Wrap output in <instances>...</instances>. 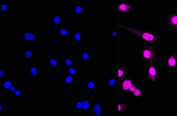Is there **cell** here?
<instances>
[{
  "instance_id": "32",
  "label": "cell",
  "mask_w": 177,
  "mask_h": 116,
  "mask_svg": "<svg viewBox=\"0 0 177 116\" xmlns=\"http://www.w3.org/2000/svg\"><path fill=\"white\" fill-rule=\"evenodd\" d=\"M133 93H134V95L136 97H140V96L141 95V94H142V92H141V91L140 89H138L136 88V89L134 91Z\"/></svg>"
},
{
  "instance_id": "5",
  "label": "cell",
  "mask_w": 177,
  "mask_h": 116,
  "mask_svg": "<svg viewBox=\"0 0 177 116\" xmlns=\"http://www.w3.org/2000/svg\"><path fill=\"white\" fill-rule=\"evenodd\" d=\"M148 77L149 81L153 82H156L160 80V77L157 73L156 69L153 63H151L148 69Z\"/></svg>"
},
{
  "instance_id": "30",
  "label": "cell",
  "mask_w": 177,
  "mask_h": 116,
  "mask_svg": "<svg viewBox=\"0 0 177 116\" xmlns=\"http://www.w3.org/2000/svg\"><path fill=\"white\" fill-rule=\"evenodd\" d=\"M107 85L108 86H114L117 83V79L116 78H110L107 81Z\"/></svg>"
},
{
  "instance_id": "2",
  "label": "cell",
  "mask_w": 177,
  "mask_h": 116,
  "mask_svg": "<svg viewBox=\"0 0 177 116\" xmlns=\"http://www.w3.org/2000/svg\"><path fill=\"white\" fill-rule=\"evenodd\" d=\"M141 54L142 59L150 64H153L158 60V52L153 47L143 48Z\"/></svg>"
},
{
  "instance_id": "28",
  "label": "cell",
  "mask_w": 177,
  "mask_h": 116,
  "mask_svg": "<svg viewBox=\"0 0 177 116\" xmlns=\"http://www.w3.org/2000/svg\"><path fill=\"white\" fill-rule=\"evenodd\" d=\"M82 110L87 111L89 110L90 107V101L87 100H84L82 101Z\"/></svg>"
},
{
  "instance_id": "21",
  "label": "cell",
  "mask_w": 177,
  "mask_h": 116,
  "mask_svg": "<svg viewBox=\"0 0 177 116\" xmlns=\"http://www.w3.org/2000/svg\"><path fill=\"white\" fill-rule=\"evenodd\" d=\"M82 32L81 30H75L74 35V41L75 43H81L82 42Z\"/></svg>"
},
{
  "instance_id": "8",
  "label": "cell",
  "mask_w": 177,
  "mask_h": 116,
  "mask_svg": "<svg viewBox=\"0 0 177 116\" xmlns=\"http://www.w3.org/2000/svg\"><path fill=\"white\" fill-rule=\"evenodd\" d=\"M62 19V16L60 14L54 13L51 17V25L52 26H57L58 27L60 26Z\"/></svg>"
},
{
  "instance_id": "12",
  "label": "cell",
  "mask_w": 177,
  "mask_h": 116,
  "mask_svg": "<svg viewBox=\"0 0 177 116\" xmlns=\"http://www.w3.org/2000/svg\"><path fill=\"white\" fill-rule=\"evenodd\" d=\"M75 79L74 77L71 75L66 74L63 78V84L66 86H70L74 84Z\"/></svg>"
},
{
  "instance_id": "4",
  "label": "cell",
  "mask_w": 177,
  "mask_h": 116,
  "mask_svg": "<svg viewBox=\"0 0 177 116\" xmlns=\"http://www.w3.org/2000/svg\"><path fill=\"white\" fill-rule=\"evenodd\" d=\"M36 52L33 48H24L22 51V57L24 59L30 61L35 58Z\"/></svg>"
},
{
  "instance_id": "19",
  "label": "cell",
  "mask_w": 177,
  "mask_h": 116,
  "mask_svg": "<svg viewBox=\"0 0 177 116\" xmlns=\"http://www.w3.org/2000/svg\"><path fill=\"white\" fill-rule=\"evenodd\" d=\"M96 87V83L93 79H88L86 83V88L90 91L95 90Z\"/></svg>"
},
{
  "instance_id": "20",
  "label": "cell",
  "mask_w": 177,
  "mask_h": 116,
  "mask_svg": "<svg viewBox=\"0 0 177 116\" xmlns=\"http://www.w3.org/2000/svg\"><path fill=\"white\" fill-rule=\"evenodd\" d=\"M126 73V67L125 66H120L118 69V79L119 83H121L123 78L125 77Z\"/></svg>"
},
{
  "instance_id": "29",
  "label": "cell",
  "mask_w": 177,
  "mask_h": 116,
  "mask_svg": "<svg viewBox=\"0 0 177 116\" xmlns=\"http://www.w3.org/2000/svg\"><path fill=\"white\" fill-rule=\"evenodd\" d=\"M82 101L78 100L76 101L74 104V108L76 111L82 110Z\"/></svg>"
},
{
  "instance_id": "17",
  "label": "cell",
  "mask_w": 177,
  "mask_h": 116,
  "mask_svg": "<svg viewBox=\"0 0 177 116\" xmlns=\"http://www.w3.org/2000/svg\"><path fill=\"white\" fill-rule=\"evenodd\" d=\"M132 7L131 5L127 3H123L119 4L118 5V11L125 13H129L131 10Z\"/></svg>"
},
{
  "instance_id": "27",
  "label": "cell",
  "mask_w": 177,
  "mask_h": 116,
  "mask_svg": "<svg viewBox=\"0 0 177 116\" xmlns=\"http://www.w3.org/2000/svg\"><path fill=\"white\" fill-rule=\"evenodd\" d=\"M22 94H23V90L22 89V88L18 87L17 89L15 90V92L12 95L17 98L20 99L22 97Z\"/></svg>"
},
{
  "instance_id": "35",
  "label": "cell",
  "mask_w": 177,
  "mask_h": 116,
  "mask_svg": "<svg viewBox=\"0 0 177 116\" xmlns=\"http://www.w3.org/2000/svg\"></svg>"
},
{
  "instance_id": "3",
  "label": "cell",
  "mask_w": 177,
  "mask_h": 116,
  "mask_svg": "<svg viewBox=\"0 0 177 116\" xmlns=\"http://www.w3.org/2000/svg\"><path fill=\"white\" fill-rule=\"evenodd\" d=\"M22 42L26 44H32L39 39V35L35 32L31 30H24L21 35Z\"/></svg>"
},
{
  "instance_id": "14",
  "label": "cell",
  "mask_w": 177,
  "mask_h": 116,
  "mask_svg": "<svg viewBox=\"0 0 177 116\" xmlns=\"http://www.w3.org/2000/svg\"><path fill=\"white\" fill-rule=\"evenodd\" d=\"M74 58L72 57H65L61 61V64H62L63 66L65 67L66 69L74 65Z\"/></svg>"
},
{
  "instance_id": "23",
  "label": "cell",
  "mask_w": 177,
  "mask_h": 116,
  "mask_svg": "<svg viewBox=\"0 0 177 116\" xmlns=\"http://www.w3.org/2000/svg\"><path fill=\"white\" fill-rule=\"evenodd\" d=\"M167 64L168 66L170 67H173L176 66L177 60L175 58V54H173L171 57H170L167 61Z\"/></svg>"
},
{
  "instance_id": "9",
  "label": "cell",
  "mask_w": 177,
  "mask_h": 116,
  "mask_svg": "<svg viewBox=\"0 0 177 116\" xmlns=\"http://www.w3.org/2000/svg\"><path fill=\"white\" fill-rule=\"evenodd\" d=\"M13 84H14V81L12 79L7 78L6 79H3V81L1 82V87L4 90L8 91L10 87L12 86Z\"/></svg>"
},
{
  "instance_id": "24",
  "label": "cell",
  "mask_w": 177,
  "mask_h": 116,
  "mask_svg": "<svg viewBox=\"0 0 177 116\" xmlns=\"http://www.w3.org/2000/svg\"><path fill=\"white\" fill-rule=\"evenodd\" d=\"M129 104L126 103H119L118 104V112H120L122 111H128L129 110Z\"/></svg>"
},
{
  "instance_id": "25",
  "label": "cell",
  "mask_w": 177,
  "mask_h": 116,
  "mask_svg": "<svg viewBox=\"0 0 177 116\" xmlns=\"http://www.w3.org/2000/svg\"><path fill=\"white\" fill-rule=\"evenodd\" d=\"M8 75V71L5 67H1L0 69V78L1 79H6Z\"/></svg>"
},
{
  "instance_id": "10",
  "label": "cell",
  "mask_w": 177,
  "mask_h": 116,
  "mask_svg": "<svg viewBox=\"0 0 177 116\" xmlns=\"http://www.w3.org/2000/svg\"><path fill=\"white\" fill-rule=\"evenodd\" d=\"M93 115L94 116H102L103 113V107L102 104L99 102H96L93 105Z\"/></svg>"
},
{
  "instance_id": "13",
  "label": "cell",
  "mask_w": 177,
  "mask_h": 116,
  "mask_svg": "<svg viewBox=\"0 0 177 116\" xmlns=\"http://www.w3.org/2000/svg\"><path fill=\"white\" fill-rule=\"evenodd\" d=\"M39 68L38 65L31 66L30 69H28V73L31 78L37 77L39 75Z\"/></svg>"
},
{
  "instance_id": "26",
  "label": "cell",
  "mask_w": 177,
  "mask_h": 116,
  "mask_svg": "<svg viewBox=\"0 0 177 116\" xmlns=\"http://www.w3.org/2000/svg\"><path fill=\"white\" fill-rule=\"evenodd\" d=\"M9 4L7 3H2L0 4V12L7 13L9 12Z\"/></svg>"
},
{
  "instance_id": "22",
  "label": "cell",
  "mask_w": 177,
  "mask_h": 116,
  "mask_svg": "<svg viewBox=\"0 0 177 116\" xmlns=\"http://www.w3.org/2000/svg\"><path fill=\"white\" fill-rule=\"evenodd\" d=\"M85 7L84 6L80 4H75L74 5V13L75 15H80L84 12Z\"/></svg>"
},
{
  "instance_id": "18",
  "label": "cell",
  "mask_w": 177,
  "mask_h": 116,
  "mask_svg": "<svg viewBox=\"0 0 177 116\" xmlns=\"http://www.w3.org/2000/svg\"><path fill=\"white\" fill-rule=\"evenodd\" d=\"M90 58L91 53L83 52L79 55V60L82 63H87L90 59Z\"/></svg>"
},
{
  "instance_id": "7",
  "label": "cell",
  "mask_w": 177,
  "mask_h": 116,
  "mask_svg": "<svg viewBox=\"0 0 177 116\" xmlns=\"http://www.w3.org/2000/svg\"><path fill=\"white\" fill-rule=\"evenodd\" d=\"M48 65L53 69H56L60 65L61 61L57 57H49L48 60Z\"/></svg>"
},
{
  "instance_id": "34",
  "label": "cell",
  "mask_w": 177,
  "mask_h": 116,
  "mask_svg": "<svg viewBox=\"0 0 177 116\" xmlns=\"http://www.w3.org/2000/svg\"><path fill=\"white\" fill-rule=\"evenodd\" d=\"M176 30H177V28H176Z\"/></svg>"
},
{
  "instance_id": "1",
  "label": "cell",
  "mask_w": 177,
  "mask_h": 116,
  "mask_svg": "<svg viewBox=\"0 0 177 116\" xmlns=\"http://www.w3.org/2000/svg\"><path fill=\"white\" fill-rule=\"evenodd\" d=\"M120 27L138 36L141 39L144 40V41L147 42L150 44H158L161 41V38L159 34L152 30H136L132 28L125 27L124 26H120Z\"/></svg>"
},
{
  "instance_id": "33",
  "label": "cell",
  "mask_w": 177,
  "mask_h": 116,
  "mask_svg": "<svg viewBox=\"0 0 177 116\" xmlns=\"http://www.w3.org/2000/svg\"><path fill=\"white\" fill-rule=\"evenodd\" d=\"M0 111L1 113H3L4 111V103L0 104Z\"/></svg>"
},
{
  "instance_id": "31",
  "label": "cell",
  "mask_w": 177,
  "mask_h": 116,
  "mask_svg": "<svg viewBox=\"0 0 177 116\" xmlns=\"http://www.w3.org/2000/svg\"><path fill=\"white\" fill-rule=\"evenodd\" d=\"M19 86H18V85H17V84L16 83H14L13 85L12 86L10 87V89L8 90V93H9V95H12L14 93V92H15V90L17 89V88Z\"/></svg>"
},
{
  "instance_id": "6",
  "label": "cell",
  "mask_w": 177,
  "mask_h": 116,
  "mask_svg": "<svg viewBox=\"0 0 177 116\" xmlns=\"http://www.w3.org/2000/svg\"><path fill=\"white\" fill-rule=\"evenodd\" d=\"M57 33L58 35L62 39H69L70 36V29L66 26H59L57 28Z\"/></svg>"
},
{
  "instance_id": "11",
  "label": "cell",
  "mask_w": 177,
  "mask_h": 116,
  "mask_svg": "<svg viewBox=\"0 0 177 116\" xmlns=\"http://www.w3.org/2000/svg\"><path fill=\"white\" fill-rule=\"evenodd\" d=\"M170 26L172 29L174 30L177 28V14L176 13L171 14L168 16Z\"/></svg>"
},
{
  "instance_id": "15",
  "label": "cell",
  "mask_w": 177,
  "mask_h": 116,
  "mask_svg": "<svg viewBox=\"0 0 177 116\" xmlns=\"http://www.w3.org/2000/svg\"><path fill=\"white\" fill-rule=\"evenodd\" d=\"M120 85H122V89L124 91L130 90L131 87L134 85L132 83V80L129 79H125L122 81V83H120Z\"/></svg>"
},
{
  "instance_id": "16",
  "label": "cell",
  "mask_w": 177,
  "mask_h": 116,
  "mask_svg": "<svg viewBox=\"0 0 177 116\" xmlns=\"http://www.w3.org/2000/svg\"><path fill=\"white\" fill-rule=\"evenodd\" d=\"M66 69V74L68 75H71L74 77H75L78 75V66L72 65Z\"/></svg>"
}]
</instances>
